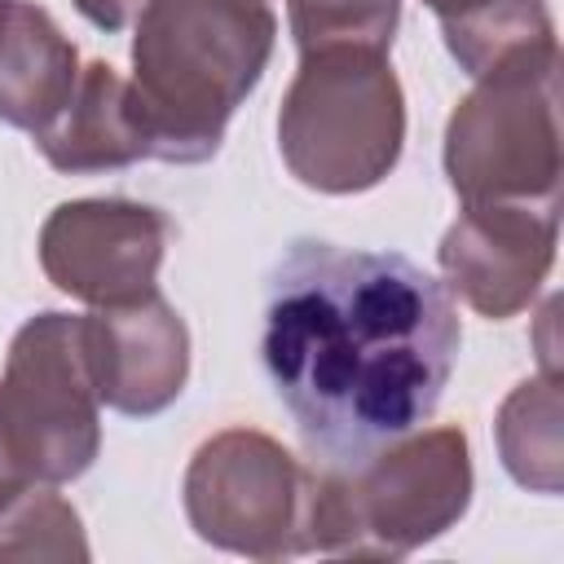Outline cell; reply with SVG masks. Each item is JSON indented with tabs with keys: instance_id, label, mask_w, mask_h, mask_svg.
Returning a JSON list of instances; mask_svg holds the SVG:
<instances>
[{
	"instance_id": "6da1fadb",
	"label": "cell",
	"mask_w": 564,
	"mask_h": 564,
	"mask_svg": "<svg viewBox=\"0 0 564 564\" xmlns=\"http://www.w3.org/2000/svg\"><path fill=\"white\" fill-rule=\"evenodd\" d=\"M458 339L449 291L397 251L300 238L264 286V375L326 467H357L423 427Z\"/></svg>"
},
{
	"instance_id": "7a4b0ae2",
	"label": "cell",
	"mask_w": 564,
	"mask_h": 564,
	"mask_svg": "<svg viewBox=\"0 0 564 564\" xmlns=\"http://www.w3.org/2000/svg\"><path fill=\"white\" fill-rule=\"evenodd\" d=\"M278 40L269 0H150L132 35V101L145 154L207 163L260 84Z\"/></svg>"
},
{
	"instance_id": "3957f363",
	"label": "cell",
	"mask_w": 564,
	"mask_h": 564,
	"mask_svg": "<svg viewBox=\"0 0 564 564\" xmlns=\"http://www.w3.org/2000/svg\"><path fill=\"white\" fill-rule=\"evenodd\" d=\"M471 507L467 432L414 427L357 467H313L308 542L322 555L401 560Z\"/></svg>"
},
{
	"instance_id": "277c9868",
	"label": "cell",
	"mask_w": 564,
	"mask_h": 564,
	"mask_svg": "<svg viewBox=\"0 0 564 564\" xmlns=\"http://www.w3.org/2000/svg\"><path fill=\"white\" fill-rule=\"evenodd\" d=\"M405 145V93L388 53H304L278 110V150L317 194L375 189Z\"/></svg>"
},
{
	"instance_id": "5b68a950",
	"label": "cell",
	"mask_w": 564,
	"mask_h": 564,
	"mask_svg": "<svg viewBox=\"0 0 564 564\" xmlns=\"http://www.w3.org/2000/svg\"><path fill=\"white\" fill-rule=\"evenodd\" d=\"M560 172V44H551L480 75L454 106L445 176L463 203H555Z\"/></svg>"
},
{
	"instance_id": "8992f818",
	"label": "cell",
	"mask_w": 564,
	"mask_h": 564,
	"mask_svg": "<svg viewBox=\"0 0 564 564\" xmlns=\"http://www.w3.org/2000/svg\"><path fill=\"white\" fill-rule=\"evenodd\" d=\"M84 317L35 313L18 326L0 379V436L26 480H75L101 449Z\"/></svg>"
},
{
	"instance_id": "52a82bcc",
	"label": "cell",
	"mask_w": 564,
	"mask_h": 564,
	"mask_svg": "<svg viewBox=\"0 0 564 564\" xmlns=\"http://www.w3.org/2000/svg\"><path fill=\"white\" fill-rule=\"evenodd\" d=\"M181 494L189 529L220 551L247 560H291L313 551V467L256 427L207 436L185 467Z\"/></svg>"
},
{
	"instance_id": "ba28073f",
	"label": "cell",
	"mask_w": 564,
	"mask_h": 564,
	"mask_svg": "<svg viewBox=\"0 0 564 564\" xmlns=\"http://www.w3.org/2000/svg\"><path fill=\"white\" fill-rule=\"evenodd\" d=\"M172 242V220L132 198H75L40 225L44 278L93 304H128L159 291V264Z\"/></svg>"
},
{
	"instance_id": "9c48e42d",
	"label": "cell",
	"mask_w": 564,
	"mask_h": 564,
	"mask_svg": "<svg viewBox=\"0 0 564 564\" xmlns=\"http://www.w3.org/2000/svg\"><path fill=\"white\" fill-rule=\"evenodd\" d=\"M555 203H463L436 247L449 295L489 322L533 304L555 264Z\"/></svg>"
},
{
	"instance_id": "30bf717a",
	"label": "cell",
	"mask_w": 564,
	"mask_h": 564,
	"mask_svg": "<svg viewBox=\"0 0 564 564\" xmlns=\"http://www.w3.org/2000/svg\"><path fill=\"white\" fill-rule=\"evenodd\" d=\"M84 348L97 397L128 419H150L185 392L189 330L159 291L84 313Z\"/></svg>"
},
{
	"instance_id": "8fae6325",
	"label": "cell",
	"mask_w": 564,
	"mask_h": 564,
	"mask_svg": "<svg viewBox=\"0 0 564 564\" xmlns=\"http://www.w3.org/2000/svg\"><path fill=\"white\" fill-rule=\"evenodd\" d=\"M35 145L48 159V167L70 176L119 172L132 167L137 159H150L132 88L110 62L79 66L70 101L57 110V119L44 132H35Z\"/></svg>"
},
{
	"instance_id": "7c38bea8",
	"label": "cell",
	"mask_w": 564,
	"mask_h": 564,
	"mask_svg": "<svg viewBox=\"0 0 564 564\" xmlns=\"http://www.w3.org/2000/svg\"><path fill=\"white\" fill-rule=\"evenodd\" d=\"M79 53L31 0H0V123L44 132L70 101Z\"/></svg>"
},
{
	"instance_id": "4fadbf2b",
	"label": "cell",
	"mask_w": 564,
	"mask_h": 564,
	"mask_svg": "<svg viewBox=\"0 0 564 564\" xmlns=\"http://www.w3.org/2000/svg\"><path fill=\"white\" fill-rule=\"evenodd\" d=\"M441 35L449 57L471 75H489L524 53L555 44V22L546 0H471L441 13Z\"/></svg>"
},
{
	"instance_id": "5bb4252c",
	"label": "cell",
	"mask_w": 564,
	"mask_h": 564,
	"mask_svg": "<svg viewBox=\"0 0 564 564\" xmlns=\"http://www.w3.org/2000/svg\"><path fill=\"white\" fill-rule=\"evenodd\" d=\"M560 419H564V397H560V375H538L511 388V397L498 410L494 436L502 467L511 471L516 485L533 494H560L564 480V449H560Z\"/></svg>"
},
{
	"instance_id": "9a60e30c",
	"label": "cell",
	"mask_w": 564,
	"mask_h": 564,
	"mask_svg": "<svg viewBox=\"0 0 564 564\" xmlns=\"http://www.w3.org/2000/svg\"><path fill=\"white\" fill-rule=\"evenodd\" d=\"M4 560H88L84 520L48 480H18L0 494V564Z\"/></svg>"
},
{
	"instance_id": "2e32d148",
	"label": "cell",
	"mask_w": 564,
	"mask_h": 564,
	"mask_svg": "<svg viewBox=\"0 0 564 564\" xmlns=\"http://www.w3.org/2000/svg\"><path fill=\"white\" fill-rule=\"evenodd\" d=\"M401 22V0H291V35L300 57L322 48L388 53Z\"/></svg>"
},
{
	"instance_id": "e0dca14e",
	"label": "cell",
	"mask_w": 564,
	"mask_h": 564,
	"mask_svg": "<svg viewBox=\"0 0 564 564\" xmlns=\"http://www.w3.org/2000/svg\"><path fill=\"white\" fill-rule=\"evenodd\" d=\"M97 31H123V26H132L141 13H145V4L150 0H70Z\"/></svg>"
},
{
	"instance_id": "ac0fdd59",
	"label": "cell",
	"mask_w": 564,
	"mask_h": 564,
	"mask_svg": "<svg viewBox=\"0 0 564 564\" xmlns=\"http://www.w3.org/2000/svg\"><path fill=\"white\" fill-rule=\"evenodd\" d=\"M18 480H26L18 467H13V458H9V449H4V436H0V494H9Z\"/></svg>"
},
{
	"instance_id": "d6986e66",
	"label": "cell",
	"mask_w": 564,
	"mask_h": 564,
	"mask_svg": "<svg viewBox=\"0 0 564 564\" xmlns=\"http://www.w3.org/2000/svg\"><path fill=\"white\" fill-rule=\"evenodd\" d=\"M423 4L441 18V13H454V9H463V4H471V0H423Z\"/></svg>"
}]
</instances>
